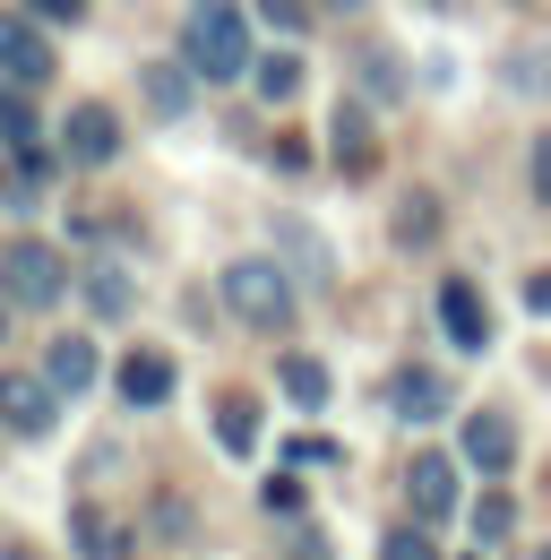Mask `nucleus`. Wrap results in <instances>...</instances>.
<instances>
[{"label": "nucleus", "instance_id": "c756f323", "mask_svg": "<svg viewBox=\"0 0 551 560\" xmlns=\"http://www.w3.org/2000/svg\"><path fill=\"white\" fill-rule=\"evenodd\" d=\"M535 560H551V544H543V552H535Z\"/></svg>", "mask_w": 551, "mask_h": 560}, {"label": "nucleus", "instance_id": "0eeeda50", "mask_svg": "<svg viewBox=\"0 0 551 560\" xmlns=\"http://www.w3.org/2000/svg\"><path fill=\"white\" fill-rule=\"evenodd\" d=\"M388 406H397L406 422H439L448 415V380H439L431 362H406V371L388 380Z\"/></svg>", "mask_w": 551, "mask_h": 560}, {"label": "nucleus", "instance_id": "9d476101", "mask_svg": "<svg viewBox=\"0 0 551 560\" xmlns=\"http://www.w3.org/2000/svg\"><path fill=\"white\" fill-rule=\"evenodd\" d=\"M121 155V121L104 104H78L69 113V164H113Z\"/></svg>", "mask_w": 551, "mask_h": 560}, {"label": "nucleus", "instance_id": "ddd939ff", "mask_svg": "<svg viewBox=\"0 0 551 560\" xmlns=\"http://www.w3.org/2000/svg\"><path fill=\"white\" fill-rule=\"evenodd\" d=\"M44 371H52V388H95V346L86 337H52V353H44Z\"/></svg>", "mask_w": 551, "mask_h": 560}, {"label": "nucleus", "instance_id": "a211bd4d", "mask_svg": "<svg viewBox=\"0 0 551 560\" xmlns=\"http://www.w3.org/2000/svg\"><path fill=\"white\" fill-rule=\"evenodd\" d=\"M215 440H224L233 457H250V448H259V415H250L242 397H233V406H215Z\"/></svg>", "mask_w": 551, "mask_h": 560}, {"label": "nucleus", "instance_id": "aec40b11", "mask_svg": "<svg viewBox=\"0 0 551 560\" xmlns=\"http://www.w3.org/2000/svg\"><path fill=\"white\" fill-rule=\"evenodd\" d=\"M250 78H259V95H293V86H302V61H293V52H268V61H250Z\"/></svg>", "mask_w": 551, "mask_h": 560}, {"label": "nucleus", "instance_id": "423d86ee", "mask_svg": "<svg viewBox=\"0 0 551 560\" xmlns=\"http://www.w3.org/2000/svg\"><path fill=\"white\" fill-rule=\"evenodd\" d=\"M439 328H448V337H457L466 353L491 346V311H482V293H474L466 277H448V284H439Z\"/></svg>", "mask_w": 551, "mask_h": 560}, {"label": "nucleus", "instance_id": "2eb2a0df", "mask_svg": "<svg viewBox=\"0 0 551 560\" xmlns=\"http://www.w3.org/2000/svg\"><path fill=\"white\" fill-rule=\"evenodd\" d=\"M190 61H181V70H173V61H155V70H146V104H155V113H164V121H181V113H190Z\"/></svg>", "mask_w": 551, "mask_h": 560}, {"label": "nucleus", "instance_id": "f3484780", "mask_svg": "<svg viewBox=\"0 0 551 560\" xmlns=\"http://www.w3.org/2000/svg\"><path fill=\"white\" fill-rule=\"evenodd\" d=\"M0 139H9V155H26V147H35V104H26V86H9V95H0Z\"/></svg>", "mask_w": 551, "mask_h": 560}, {"label": "nucleus", "instance_id": "c85d7f7f", "mask_svg": "<svg viewBox=\"0 0 551 560\" xmlns=\"http://www.w3.org/2000/svg\"><path fill=\"white\" fill-rule=\"evenodd\" d=\"M319 9H337V18H353V9H362V0H319Z\"/></svg>", "mask_w": 551, "mask_h": 560}, {"label": "nucleus", "instance_id": "412c9836", "mask_svg": "<svg viewBox=\"0 0 551 560\" xmlns=\"http://www.w3.org/2000/svg\"><path fill=\"white\" fill-rule=\"evenodd\" d=\"M508 526H517V500H508V491H491V500L474 509V535H482V544H500Z\"/></svg>", "mask_w": 551, "mask_h": 560}, {"label": "nucleus", "instance_id": "4468645a", "mask_svg": "<svg viewBox=\"0 0 551 560\" xmlns=\"http://www.w3.org/2000/svg\"><path fill=\"white\" fill-rule=\"evenodd\" d=\"M276 380H284V397H293L302 415H319V406H328V371H319L310 353H284V362H276Z\"/></svg>", "mask_w": 551, "mask_h": 560}, {"label": "nucleus", "instance_id": "6e6552de", "mask_svg": "<svg viewBox=\"0 0 551 560\" xmlns=\"http://www.w3.org/2000/svg\"><path fill=\"white\" fill-rule=\"evenodd\" d=\"M466 466H482V475H508L517 466V422L508 415H466Z\"/></svg>", "mask_w": 551, "mask_h": 560}, {"label": "nucleus", "instance_id": "b1692460", "mask_svg": "<svg viewBox=\"0 0 551 560\" xmlns=\"http://www.w3.org/2000/svg\"><path fill=\"white\" fill-rule=\"evenodd\" d=\"M284 466H337V448H328V440H293V448H284Z\"/></svg>", "mask_w": 551, "mask_h": 560}, {"label": "nucleus", "instance_id": "6ab92c4d", "mask_svg": "<svg viewBox=\"0 0 551 560\" xmlns=\"http://www.w3.org/2000/svg\"><path fill=\"white\" fill-rule=\"evenodd\" d=\"M86 302H95V319H121V311H130V277L95 268V277H86Z\"/></svg>", "mask_w": 551, "mask_h": 560}, {"label": "nucleus", "instance_id": "f03ea898", "mask_svg": "<svg viewBox=\"0 0 551 560\" xmlns=\"http://www.w3.org/2000/svg\"><path fill=\"white\" fill-rule=\"evenodd\" d=\"M224 311L259 337H284L293 328V284L276 277V259H233L224 268Z\"/></svg>", "mask_w": 551, "mask_h": 560}, {"label": "nucleus", "instance_id": "f257e3e1", "mask_svg": "<svg viewBox=\"0 0 551 560\" xmlns=\"http://www.w3.org/2000/svg\"><path fill=\"white\" fill-rule=\"evenodd\" d=\"M181 61L199 78H250V18H242V0H190V18H181Z\"/></svg>", "mask_w": 551, "mask_h": 560}, {"label": "nucleus", "instance_id": "a878e982", "mask_svg": "<svg viewBox=\"0 0 551 560\" xmlns=\"http://www.w3.org/2000/svg\"><path fill=\"white\" fill-rule=\"evenodd\" d=\"M535 199H543V208H551V130H543V139H535Z\"/></svg>", "mask_w": 551, "mask_h": 560}, {"label": "nucleus", "instance_id": "393cba45", "mask_svg": "<svg viewBox=\"0 0 551 560\" xmlns=\"http://www.w3.org/2000/svg\"><path fill=\"white\" fill-rule=\"evenodd\" d=\"M362 86H379V95H397L406 78H397V61H379V52H371V61H362Z\"/></svg>", "mask_w": 551, "mask_h": 560}, {"label": "nucleus", "instance_id": "7ed1b4c3", "mask_svg": "<svg viewBox=\"0 0 551 560\" xmlns=\"http://www.w3.org/2000/svg\"><path fill=\"white\" fill-rule=\"evenodd\" d=\"M0 284H9L17 311H52L69 293V268H61L52 242H9V250H0Z\"/></svg>", "mask_w": 551, "mask_h": 560}, {"label": "nucleus", "instance_id": "4be33fe9", "mask_svg": "<svg viewBox=\"0 0 551 560\" xmlns=\"http://www.w3.org/2000/svg\"><path fill=\"white\" fill-rule=\"evenodd\" d=\"M379 560H439V544L413 535V526H397V535H379Z\"/></svg>", "mask_w": 551, "mask_h": 560}, {"label": "nucleus", "instance_id": "f8f14e48", "mask_svg": "<svg viewBox=\"0 0 551 560\" xmlns=\"http://www.w3.org/2000/svg\"><path fill=\"white\" fill-rule=\"evenodd\" d=\"M121 397H130V406H164V397H173V362H164V353H130V362H121Z\"/></svg>", "mask_w": 551, "mask_h": 560}, {"label": "nucleus", "instance_id": "bb28decb", "mask_svg": "<svg viewBox=\"0 0 551 560\" xmlns=\"http://www.w3.org/2000/svg\"><path fill=\"white\" fill-rule=\"evenodd\" d=\"M259 9H268L276 26H302V18H310V9H302V0H259Z\"/></svg>", "mask_w": 551, "mask_h": 560}, {"label": "nucleus", "instance_id": "5701e85b", "mask_svg": "<svg viewBox=\"0 0 551 560\" xmlns=\"http://www.w3.org/2000/svg\"><path fill=\"white\" fill-rule=\"evenodd\" d=\"M26 9H35L44 26H78V18H86V0H26Z\"/></svg>", "mask_w": 551, "mask_h": 560}, {"label": "nucleus", "instance_id": "dca6fc26", "mask_svg": "<svg viewBox=\"0 0 551 560\" xmlns=\"http://www.w3.org/2000/svg\"><path fill=\"white\" fill-rule=\"evenodd\" d=\"M431 233H439V199H431V190H406V199H397V242H431Z\"/></svg>", "mask_w": 551, "mask_h": 560}, {"label": "nucleus", "instance_id": "39448f33", "mask_svg": "<svg viewBox=\"0 0 551 560\" xmlns=\"http://www.w3.org/2000/svg\"><path fill=\"white\" fill-rule=\"evenodd\" d=\"M0 422H9V431H26V440H44V431L61 422V397H52L44 380L9 371V380H0Z\"/></svg>", "mask_w": 551, "mask_h": 560}, {"label": "nucleus", "instance_id": "20e7f679", "mask_svg": "<svg viewBox=\"0 0 551 560\" xmlns=\"http://www.w3.org/2000/svg\"><path fill=\"white\" fill-rule=\"evenodd\" d=\"M0 78L9 86H44L52 78V44H44L35 9H0Z\"/></svg>", "mask_w": 551, "mask_h": 560}, {"label": "nucleus", "instance_id": "9b49d317", "mask_svg": "<svg viewBox=\"0 0 551 560\" xmlns=\"http://www.w3.org/2000/svg\"><path fill=\"white\" fill-rule=\"evenodd\" d=\"M337 164L353 182H371V164H379V147H371V113L362 104H337Z\"/></svg>", "mask_w": 551, "mask_h": 560}, {"label": "nucleus", "instance_id": "1a4fd4ad", "mask_svg": "<svg viewBox=\"0 0 551 560\" xmlns=\"http://www.w3.org/2000/svg\"><path fill=\"white\" fill-rule=\"evenodd\" d=\"M406 500H413V517H457V466L448 457H413Z\"/></svg>", "mask_w": 551, "mask_h": 560}, {"label": "nucleus", "instance_id": "cd10ccee", "mask_svg": "<svg viewBox=\"0 0 551 560\" xmlns=\"http://www.w3.org/2000/svg\"><path fill=\"white\" fill-rule=\"evenodd\" d=\"M526 302H535V311H551V277H535V284H526Z\"/></svg>", "mask_w": 551, "mask_h": 560}]
</instances>
